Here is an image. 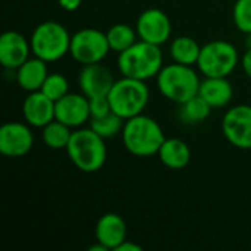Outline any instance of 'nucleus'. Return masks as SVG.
<instances>
[{"mask_svg": "<svg viewBox=\"0 0 251 251\" xmlns=\"http://www.w3.org/2000/svg\"><path fill=\"white\" fill-rule=\"evenodd\" d=\"M71 38L72 35L62 24L46 21L37 25L29 37L31 51L35 57L47 63L56 62L69 53Z\"/></svg>", "mask_w": 251, "mask_h": 251, "instance_id": "6", "label": "nucleus"}, {"mask_svg": "<svg viewBox=\"0 0 251 251\" xmlns=\"http://www.w3.org/2000/svg\"><path fill=\"white\" fill-rule=\"evenodd\" d=\"M49 75L47 62L40 57H29L18 69H15V79L21 90L26 93L40 91Z\"/></svg>", "mask_w": 251, "mask_h": 251, "instance_id": "17", "label": "nucleus"}, {"mask_svg": "<svg viewBox=\"0 0 251 251\" xmlns=\"http://www.w3.org/2000/svg\"><path fill=\"white\" fill-rule=\"evenodd\" d=\"M232 19L238 31L251 34V0H237L232 10Z\"/></svg>", "mask_w": 251, "mask_h": 251, "instance_id": "26", "label": "nucleus"}, {"mask_svg": "<svg viewBox=\"0 0 251 251\" xmlns=\"http://www.w3.org/2000/svg\"><path fill=\"white\" fill-rule=\"evenodd\" d=\"M57 3L66 12H75L82 4V0H57Z\"/></svg>", "mask_w": 251, "mask_h": 251, "instance_id": "28", "label": "nucleus"}, {"mask_svg": "<svg viewBox=\"0 0 251 251\" xmlns=\"http://www.w3.org/2000/svg\"><path fill=\"white\" fill-rule=\"evenodd\" d=\"M40 91H43L51 100L57 101L59 99H62L63 96H66L69 93V82L65 75L53 72V74L47 75Z\"/></svg>", "mask_w": 251, "mask_h": 251, "instance_id": "25", "label": "nucleus"}, {"mask_svg": "<svg viewBox=\"0 0 251 251\" xmlns=\"http://www.w3.org/2000/svg\"><path fill=\"white\" fill-rule=\"evenodd\" d=\"M225 138L237 149H251V106L238 104L226 110L222 118Z\"/></svg>", "mask_w": 251, "mask_h": 251, "instance_id": "9", "label": "nucleus"}, {"mask_svg": "<svg viewBox=\"0 0 251 251\" xmlns=\"http://www.w3.org/2000/svg\"><path fill=\"white\" fill-rule=\"evenodd\" d=\"M107 41H109V47L110 50L116 51L118 54L122 53L124 50L129 49L132 44H135L138 40V34L137 29L132 28L128 24H115L112 25L107 32Z\"/></svg>", "mask_w": 251, "mask_h": 251, "instance_id": "22", "label": "nucleus"}, {"mask_svg": "<svg viewBox=\"0 0 251 251\" xmlns=\"http://www.w3.org/2000/svg\"><path fill=\"white\" fill-rule=\"evenodd\" d=\"M115 81L116 79L113 78L110 69L101 65V62L84 65L78 75V85L82 94L88 99L107 96Z\"/></svg>", "mask_w": 251, "mask_h": 251, "instance_id": "12", "label": "nucleus"}, {"mask_svg": "<svg viewBox=\"0 0 251 251\" xmlns=\"http://www.w3.org/2000/svg\"><path fill=\"white\" fill-rule=\"evenodd\" d=\"M237 47L225 40H213L201 46L197 68L203 76H229L240 63Z\"/></svg>", "mask_w": 251, "mask_h": 251, "instance_id": "7", "label": "nucleus"}, {"mask_svg": "<svg viewBox=\"0 0 251 251\" xmlns=\"http://www.w3.org/2000/svg\"><path fill=\"white\" fill-rule=\"evenodd\" d=\"M121 135L125 150L137 157L157 154L160 146L166 140L159 122L144 113L126 119Z\"/></svg>", "mask_w": 251, "mask_h": 251, "instance_id": "1", "label": "nucleus"}, {"mask_svg": "<svg viewBox=\"0 0 251 251\" xmlns=\"http://www.w3.org/2000/svg\"><path fill=\"white\" fill-rule=\"evenodd\" d=\"M124 124H125V119H122L121 116H118L113 112H110V113H107V115H104L101 118L90 119V128L94 129L104 140L113 138L118 134H122Z\"/></svg>", "mask_w": 251, "mask_h": 251, "instance_id": "24", "label": "nucleus"}, {"mask_svg": "<svg viewBox=\"0 0 251 251\" xmlns=\"http://www.w3.org/2000/svg\"><path fill=\"white\" fill-rule=\"evenodd\" d=\"M210 113H212V107L199 94L190 99L188 101L179 104V118L184 124H190V125L201 124L210 116Z\"/></svg>", "mask_w": 251, "mask_h": 251, "instance_id": "23", "label": "nucleus"}, {"mask_svg": "<svg viewBox=\"0 0 251 251\" xmlns=\"http://www.w3.org/2000/svg\"><path fill=\"white\" fill-rule=\"evenodd\" d=\"M110 47L106 32L97 28H82L72 34L69 53L78 63H100L109 54Z\"/></svg>", "mask_w": 251, "mask_h": 251, "instance_id": "8", "label": "nucleus"}, {"mask_svg": "<svg viewBox=\"0 0 251 251\" xmlns=\"http://www.w3.org/2000/svg\"><path fill=\"white\" fill-rule=\"evenodd\" d=\"M107 99L112 112L126 121L144 112L149 104L150 91L146 81L122 76L115 81Z\"/></svg>", "mask_w": 251, "mask_h": 251, "instance_id": "5", "label": "nucleus"}, {"mask_svg": "<svg viewBox=\"0 0 251 251\" xmlns=\"http://www.w3.org/2000/svg\"><path fill=\"white\" fill-rule=\"evenodd\" d=\"M199 96L204 99L212 109H219L231 103L234 88L226 76H204L200 84Z\"/></svg>", "mask_w": 251, "mask_h": 251, "instance_id": "18", "label": "nucleus"}, {"mask_svg": "<svg viewBox=\"0 0 251 251\" xmlns=\"http://www.w3.org/2000/svg\"><path fill=\"white\" fill-rule=\"evenodd\" d=\"M72 128L66 124L54 119L50 124H47L44 128H41V140L43 143L53 150H66L71 137H72Z\"/></svg>", "mask_w": 251, "mask_h": 251, "instance_id": "21", "label": "nucleus"}, {"mask_svg": "<svg viewBox=\"0 0 251 251\" xmlns=\"http://www.w3.org/2000/svg\"><path fill=\"white\" fill-rule=\"evenodd\" d=\"M159 160L169 169L181 171L188 166L191 160V150L188 144L179 138H166L157 151Z\"/></svg>", "mask_w": 251, "mask_h": 251, "instance_id": "19", "label": "nucleus"}, {"mask_svg": "<svg viewBox=\"0 0 251 251\" xmlns=\"http://www.w3.org/2000/svg\"><path fill=\"white\" fill-rule=\"evenodd\" d=\"M159 93L172 103L182 104L199 94L201 79L193 66L182 63L163 65L156 76Z\"/></svg>", "mask_w": 251, "mask_h": 251, "instance_id": "4", "label": "nucleus"}, {"mask_svg": "<svg viewBox=\"0 0 251 251\" xmlns=\"http://www.w3.org/2000/svg\"><path fill=\"white\" fill-rule=\"evenodd\" d=\"M106 140L94 129L76 128L72 132L66 153L76 169L85 174H94L103 168L107 159Z\"/></svg>", "mask_w": 251, "mask_h": 251, "instance_id": "2", "label": "nucleus"}, {"mask_svg": "<svg viewBox=\"0 0 251 251\" xmlns=\"http://www.w3.org/2000/svg\"><path fill=\"white\" fill-rule=\"evenodd\" d=\"M88 103H90V115H91V119L94 118H101L107 113L112 112V107H110V103H109V99L107 96H103V97H91L88 99Z\"/></svg>", "mask_w": 251, "mask_h": 251, "instance_id": "27", "label": "nucleus"}, {"mask_svg": "<svg viewBox=\"0 0 251 251\" xmlns=\"http://www.w3.org/2000/svg\"><path fill=\"white\" fill-rule=\"evenodd\" d=\"M201 46L188 35H181L172 40L169 46V54L174 62L194 66L197 65V60L200 57Z\"/></svg>", "mask_w": 251, "mask_h": 251, "instance_id": "20", "label": "nucleus"}, {"mask_svg": "<svg viewBox=\"0 0 251 251\" xmlns=\"http://www.w3.org/2000/svg\"><path fill=\"white\" fill-rule=\"evenodd\" d=\"M244 46H246V49H251V34H246Z\"/></svg>", "mask_w": 251, "mask_h": 251, "instance_id": "31", "label": "nucleus"}, {"mask_svg": "<svg viewBox=\"0 0 251 251\" xmlns=\"http://www.w3.org/2000/svg\"><path fill=\"white\" fill-rule=\"evenodd\" d=\"M115 251H143V247L132 241H128V238H126Z\"/></svg>", "mask_w": 251, "mask_h": 251, "instance_id": "30", "label": "nucleus"}, {"mask_svg": "<svg viewBox=\"0 0 251 251\" xmlns=\"http://www.w3.org/2000/svg\"><path fill=\"white\" fill-rule=\"evenodd\" d=\"M31 44L21 32L6 31L0 37V63L4 69L15 71L29 59Z\"/></svg>", "mask_w": 251, "mask_h": 251, "instance_id": "14", "label": "nucleus"}, {"mask_svg": "<svg viewBox=\"0 0 251 251\" xmlns=\"http://www.w3.org/2000/svg\"><path fill=\"white\" fill-rule=\"evenodd\" d=\"M34 135L28 124L6 122L0 128V153L6 157H22L31 151Z\"/></svg>", "mask_w": 251, "mask_h": 251, "instance_id": "11", "label": "nucleus"}, {"mask_svg": "<svg viewBox=\"0 0 251 251\" xmlns=\"http://www.w3.org/2000/svg\"><path fill=\"white\" fill-rule=\"evenodd\" d=\"M56 101L47 97L43 91L28 93L22 103V115L25 122L34 128H44L56 119Z\"/></svg>", "mask_w": 251, "mask_h": 251, "instance_id": "15", "label": "nucleus"}, {"mask_svg": "<svg viewBox=\"0 0 251 251\" xmlns=\"http://www.w3.org/2000/svg\"><path fill=\"white\" fill-rule=\"evenodd\" d=\"M128 235L126 224L118 213H106L96 224V241L107 250H116Z\"/></svg>", "mask_w": 251, "mask_h": 251, "instance_id": "16", "label": "nucleus"}, {"mask_svg": "<svg viewBox=\"0 0 251 251\" xmlns=\"http://www.w3.org/2000/svg\"><path fill=\"white\" fill-rule=\"evenodd\" d=\"M54 113L57 121L76 129L91 119L88 97L78 93H68L56 101Z\"/></svg>", "mask_w": 251, "mask_h": 251, "instance_id": "13", "label": "nucleus"}, {"mask_svg": "<svg viewBox=\"0 0 251 251\" xmlns=\"http://www.w3.org/2000/svg\"><path fill=\"white\" fill-rule=\"evenodd\" d=\"M118 68L122 76L147 81L156 78L163 68L160 46L138 40L118 56Z\"/></svg>", "mask_w": 251, "mask_h": 251, "instance_id": "3", "label": "nucleus"}, {"mask_svg": "<svg viewBox=\"0 0 251 251\" xmlns=\"http://www.w3.org/2000/svg\"><path fill=\"white\" fill-rule=\"evenodd\" d=\"M240 63H241V68L246 72V75L251 79V49H246V53L243 54Z\"/></svg>", "mask_w": 251, "mask_h": 251, "instance_id": "29", "label": "nucleus"}, {"mask_svg": "<svg viewBox=\"0 0 251 251\" xmlns=\"http://www.w3.org/2000/svg\"><path fill=\"white\" fill-rule=\"evenodd\" d=\"M135 29L140 40L162 46L171 38L172 22L163 10L151 7L140 13L135 24Z\"/></svg>", "mask_w": 251, "mask_h": 251, "instance_id": "10", "label": "nucleus"}]
</instances>
